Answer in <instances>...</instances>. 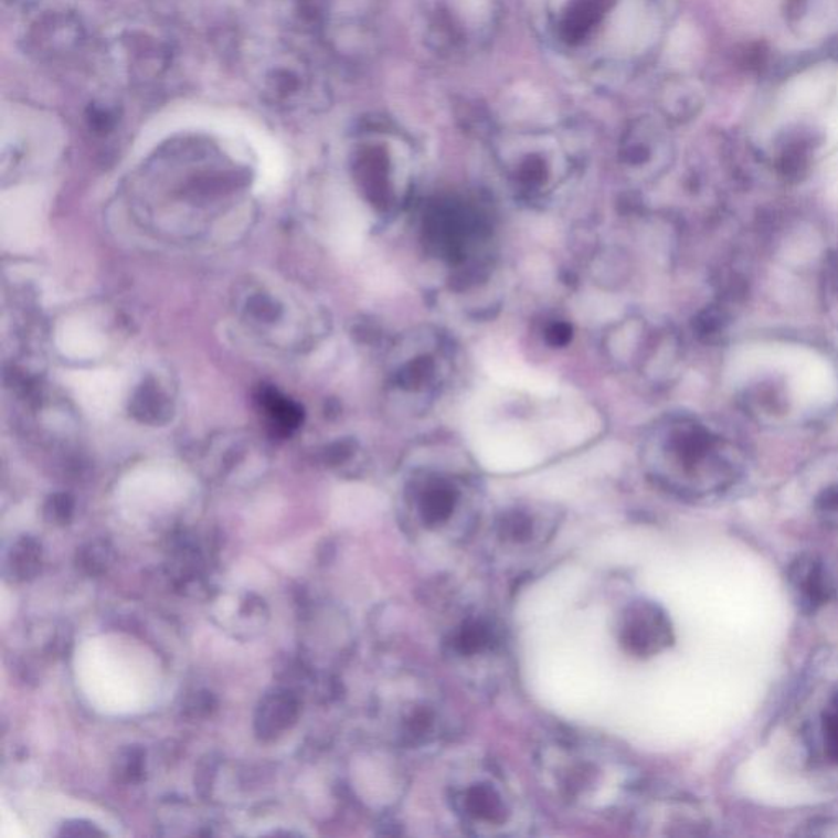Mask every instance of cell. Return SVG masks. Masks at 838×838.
<instances>
[{"mask_svg":"<svg viewBox=\"0 0 838 838\" xmlns=\"http://www.w3.org/2000/svg\"><path fill=\"white\" fill-rule=\"evenodd\" d=\"M307 89L308 83L304 74L288 66L274 67L267 74L266 84H264L267 100L274 105H284V107L297 105Z\"/></svg>","mask_w":838,"mask_h":838,"instance_id":"5bb4252c","label":"cell"},{"mask_svg":"<svg viewBox=\"0 0 838 838\" xmlns=\"http://www.w3.org/2000/svg\"><path fill=\"white\" fill-rule=\"evenodd\" d=\"M539 785L573 813L593 817L627 814L643 789L626 753L592 735L555 731L534 750Z\"/></svg>","mask_w":838,"mask_h":838,"instance_id":"6da1fadb","label":"cell"},{"mask_svg":"<svg viewBox=\"0 0 838 838\" xmlns=\"http://www.w3.org/2000/svg\"><path fill=\"white\" fill-rule=\"evenodd\" d=\"M89 121L94 130L108 131L117 121V112L105 105H91Z\"/></svg>","mask_w":838,"mask_h":838,"instance_id":"d4e9b609","label":"cell"},{"mask_svg":"<svg viewBox=\"0 0 838 838\" xmlns=\"http://www.w3.org/2000/svg\"><path fill=\"white\" fill-rule=\"evenodd\" d=\"M443 654L468 687L491 694L508 670V644L500 617L477 602L450 606L443 630Z\"/></svg>","mask_w":838,"mask_h":838,"instance_id":"3957f363","label":"cell"},{"mask_svg":"<svg viewBox=\"0 0 838 838\" xmlns=\"http://www.w3.org/2000/svg\"><path fill=\"white\" fill-rule=\"evenodd\" d=\"M216 766H219V760L213 759V755H209L202 760L199 768H197L195 788L203 797L209 796V792L212 789Z\"/></svg>","mask_w":838,"mask_h":838,"instance_id":"603a6c76","label":"cell"},{"mask_svg":"<svg viewBox=\"0 0 838 838\" xmlns=\"http://www.w3.org/2000/svg\"><path fill=\"white\" fill-rule=\"evenodd\" d=\"M658 26L655 0H558L548 10L552 42L576 56L598 51L606 39L623 35L627 45L643 53L657 39Z\"/></svg>","mask_w":838,"mask_h":838,"instance_id":"7a4b0ae2","label":"cell"},{"mask_svg":"<svg viewBox=\"0 0 838 838\" xmlns=\"http://www.w3.org/2000/svg\"><path fill=\"white\" fill-rule=\"evenodd\" d=\"M478 361L498 385L538 396L559 392L558 380L531 368L508 342L488 339L478 348Z\"/></svg>","mask_w":838,"mask_h":838,"instance_id":"ba28073f","label":"cell"},{"mask_svg":"<svg viewBox=\"0 0 838 838\" xmlns=\"http://www.w3.org/2000/svg\"><path fill=\"white\" fill-rule=\"evenodd\" d=\"M789 579L803 609L816 611L832 598V579L820 560L814 558L797 560L789 573Z\"/></svg>","mask_w":838,"mask_h":838,"instance_id":"7c38bea8","label":"cell"},{"mask_svg":"<svg viewBox=\"0 0 838 838\" xmlns=\"http://www.w3.org/2000/svg\"><path fill=\"white\" fill-rule=\"evenodd\" d=\"M617 643L627 655L653 658L673 644V626L664 607L649 600L627 603L617 617Z\"/></svg>","mask_w":838,"mask_h":838,"instance_id":"52a82bcc","label":"cell"},{"mask_svg":"<svg viewBox=\"0 0 838 838\" xmlns=\"http://www.w3.org/2000/svg\"><path fill=\"white\" fill-rule=\"evenodd\" d=\"M558 519L551 512L511 510L495 522L491 538L508 554H529L548 548L558 532Z\"/></svg>","mask_w":838,"mask_h":838,"instance_id":"9c48e42d","label":"cell"},{"mask_svg":"<svg viewBox=\"0 0 838 838\" xmlns=\"http://www.w3.org/2000/svg\"><path fill=\"white\" fill-rule=\"evenodd\" d=\"M824 749L832 762L838 763V697L830 702L823 718Z\"/></svg>","mask_w":838,"mask_h":838,"instance_id":"ffe728a7","label":"cell"},{"mask_svg":"<svg viewBox=\"0 0 838 838\" xmlns=\"http://www.w3.org/2000/svg\"><path fill=\"white\" fill-rule=\"evenodd\" d=\"M45 519L51 524L66 526L73 518L74 500L66 494H57L50 497L45 505Z\"/></svg>","mask_w":838,"mask_h":838,"instance_id":"44dd1931","label":"cell"},{"mask_svg":"<svg viewBox=\"0 0 838 838\" xmlns=\"http://www.w3.org/2000/svg\"><path fill=\"white\" fill-rule=\"evenodd\" d=\"M816 510L826 518H838V480L829 481L816 495Z\"/></svg>","mask_w":838,"mask_h":838,"instance_id":"7402d4cb","label":"cell"},{"mask_svg":"<svg viewBox=\"0 0 838 838\" xmlns=\"http://www.w3.org/2000/svg\"><path fill=\"white\" fill-rule=\"evenodd\" d=\"M84 30L79 20L66 13L43 17L26 36L29 51L40 60L63 56L83 42Z\"/></svg>","mask_w":838,"mask_h":838,"instance_id":"30bf717a","label":"cell"},{"mask_svg":"<svg viewBox=\"0 0 838 838\" xmlns=\"http://www.w3.org/2000/svg\"><path fill=\"white\" fill-rule=\"evenodd\" d=\"M216 708V699L209 691H200L195 697L190 699L187 704V711L193 718H203V715L212 714Z\"/></svg>","mask_w":838,"mask_h":838,"instance_id":"484cf974","label":"cell"},{"mask_svg":"<svg viewBox=\"0 0 838 838\" xmlns=\"http://www.w3.org/2000/svg\"><path fill=\"white\" fill-rule=\"evenodd\" d=\"M678 439L677 470L668 478L680 490L698 497L721 494L744 474V449L729 434L702 423H687Z\"/></svg>","mask_w":838,"mask_h":838,"instance_id":"8992f818","label":"cell"},{"mask_svg":"<svg viewBox=\"0 0 838 838\" xmlns=\"http://www.w3.org/2000/svg\"><path fill=\"white\" fill-rule=\"evenodd\" d=\"M447 800L471 836H519L528 826L524 800L503 770L485 760L466 763L450 775Z\"/></svg>","mask_w":838,"mask_h":838,"instance_id":"277c9868","label":"cell"},{"mask_svg":"<svg viewBox=\"0 0 838 838\" xmlns=\"http://www.w3.org/2000/svg\"><path fill=\"white\" fill-rule=\"evenodd\" d=\"M114 552L107 541H94L77 552V566L87 575H100L110 565Z\"/></svg>","mask_w":838,"mask_h":838,"instance_id":"2e32d148","label":"cell"},{"mask_svg":"<svg viewBox=\"0 0 838 838\" xmlns=\"http://www.w3.org/2000/svg\"><path fill=\"white\" fill-rule=\"evenodd\" d=\"M389 702H380L385 712L390 741L399 749H436L446 744L457 729L456 715L441 688L415 670L399 673Z\"/></svg>","mask_w":838,"mask_h":838,"instance_id":"5b68a950","label":"cell"},{"mask_svg":"<svg viewBox=\"0 0 838 838\" xmlns=\"http://www.w3.org/2000/svg\"><path fill=\"white\" fill-rule=\"evenodd\" d=\"M300 714V702L295 693L285 688L271 691L261 701L254 718V729L261 741H274L288 731Z\"/></svg>","mask_w":838,"mask_h":838,"instance_id":"8fae6325","label":"cell"},{"mask_svg":"<svg viewBox=\"0 0 838 838\" xmlns=\"http://www.w3.org/2000/svg\"><path fill=\"white\" fill-rule=\"evenodd\" d=\"M40 566H42V545L32 535H22L10 548L3 572L12 582H26V580L35 579Z\"/></svg>","mask_w":838,"mask_h":838,"instance_id":"4fadbf2b","label":"cell"},{"mask_svg":"<svg viewBox=\"0 0 838 838\" xmlns=\"http://www.w3.org/2000/svg\"><path fill=\"white\" fill-rule=\"evenodd\" d=\"M698 104L693 87L671 86L664 94V112L668 115H683Z\"/></svg>","mask_w":838,"mask_h":838,"instance_id":"d6986e66","label":"cell"},{"mask_svg":"<svg viewBox=\"0 0 838 838\" xmlns=\"http://www.w3.org/2000/svg\"><path fill=\"white\" fill-rule=\"evenodd\" d=\"M145 750L140 745L127 746L118 753L115 760L114 775L117 782L138 783L145 775Z\"/></svg>","mask_w":838,"mask_h":838,"instance_id":"9a60e30c","label":"cell"},{"mask_svg":"<svg viewBox=\"0 0 838 838\" xmlns=\"http://www.w3.org/2000/svg\"><path fill=\"white\" fill-rule=\"evenodd\" d=\"M137 413L146 421H161L169 413V403L159 390L146 386L137 399Z\"/></svg>","mask_w":838,"mask_h":838,"instance_id":"ac0fdd59","label":"cell"},{"mask_svg":"<svg viewBox=\"0 0 838 838\" xmlns=\"http://www.w3.org/2000/svg\"><path fill=\"white\" fill-rule=\"evenodd\" d=\"M263 403L273 416L274 423L279 424L284 429L290 431L300 424V409L287 399H282L276 392H267Z\"/></svg>","mask_w":838,"mask_h":838,"instance_id":"e0dca14e","label":"cell"},{"mask_svg":"<svg viewBox=\"0 0 838 838\" xmlns=\"http://www.w3.org/2000/svg\"><path fill=\"white\" fill-rule=\"evenodd\" d=\"M60 837H104L105 834L93 823L87 820H67L61 826Z\"/></svg>","mask_w":838,"mask_h":838,"instance_id":"cb8c5ba5","label":"cell"}]
</instances>
